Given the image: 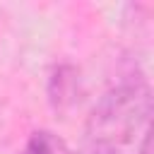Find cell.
<instances>
[{
	"label": "cell",
	"mask_w": 154,
	"mask_h": 154,
	"mask_svg": "<svg viewBox=\"0 0 154 154\" xmlns=\"http://www.w3.org/2000/svg\"><path fill=\"white\" fill-rule=\"evenodd\" d=\"M152 91L144 79L111 87L84 125V154H142L152 142Z\"/></svg>",
	"instance_id": "1"
},
{
	"label": "cell",
	"mask_w": 154,
	"mask_h": 154,
	"mask_svg": "<svg viewBox=\"0 0 154 154\" xmlns=\"http://www.w3.org/2000/svg\"><path fill=\"white\" fill-rule=\"evenodd\" d=\"M75 91H77V70L72 65H58L48 82L51 103L63 111L65 106H70L75 101Z\"/></svg>",
	"instance_id": "2"
},
{
	"label": "cell",
	"mask_w": 154,
	"mask_h": 154,
	"mask_svg": "<svg viewBox=\"0 0 154 154\" xmlns=\"http://www.w3.org/2000/svg\"><path fill=\"white\" fill-rule=\"evenodd\" d=\"M19 154H67L65 144L48 130H38L29 137V142L24 144V149Z\"/></svg>",
	"instance_id": "3"
},
{
	"label": "cell",
	"mask_w": 154,
	"mask_h": 154,
	"mask_svg": "<svg viewBox=\"0 0 154 154\" xmlns=\"http://www.w3.org/2000/svg\"><path fill=\"white\" fill-rule=\"evenodd\" d=\"M142 154H152V142H149V144H147V147L142 149Z\"/></svg>",
	"instance_id": "4"
}]
</instances>
